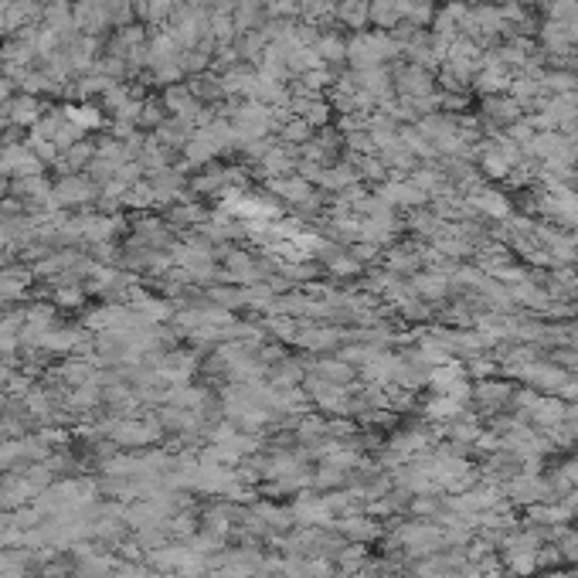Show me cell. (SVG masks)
Wrapping results in <instances>:
<instances>
[{
  "instance_id": "21",
  "label": "cell",
  "mask_w": 578,
  "mask_h": 578,
  "mask_svg": "<svg viewBox=\"0 0 578 578\" xmlns=\"http://www.w3.org/2000/svg\"><path fill=\"white\" fill-rule=\"evenodd\" d=\"M572 99H575V102H578V82H575V92H572Z\"/></svg>"
},
{
  "instance_id": "8",
  "label": "cell",
  "mask_w": 578,
  "mask_h": 578,
  "mask_svg": "<svg viewBox=\"0 0 578 578\" xmlns=\"http://www.w3.org/2000/svg\"><path fill=\"white\" fill-rule=\"evenodd\" d=\"M469 208L477 211L480 218H490V222H507L510 215H514V205H510V197L504 191H497V187H477L473 194H467Z\"/></svg>"
},
{
  "instance_id": "17",
  "label": "cell",
  "mask_w": 578,
  "mask_h": 578,
  "mask_svg": "<svg viewBox=\"0 0 578 578\" xmlns=\"http://www.w3.org/2000/svg\"><path fill=\"white\" fill-rule=\"evenodd\" d=\"M262 331L276 337L279 344H296V333H300V323L296 317H279V313H266L262 317Z\"/></svg>"
},
{
  "instance_id": "12",
  "label": "cell",
  "mask_w": 578,
  "mask_h": 578,
  "mask_svg": "<svg viewBox=\"0 0 578 578\" xmlns=\"http://www.w3.org/2000/svg\"><path fill=\"white\" fill-rule=\"evenodd\" d=\"M313 51L321 55L323 65L337 68L341 62H347V37L341 35L337 27H327V31H321V35H317V41H313Z\"/></svg>"
},
{
  "instance_id": "5",
  "label": "cell",
  "mask_w": 578,
  "mask_h": 578,
  "mask_svg": "<svg viewBox=\"0 0 578 578\" xmlns=\"http://www.w3.org/2000/svg\"><path fill=\"white\" fill-rule=\"evenodd\" d=\"M408 286H412V293H415L418 300H426L429 307H439V303H446V300L453 296V276H446V272L439 269L415 272V276L408 279Z\"/></svg>"
},
{
  "instance_id": "15",
  "label": "cell",
  "mask_w": 578,
  "mask_h": 578,
  "mask_svg": "<svg viewBox=\"0 0 578 578\" xmlns=\"http://www.w3.org/2000/svg\"><path fill=\"white\" fill-rule=\"evenodd\" d=\"M205 300L215 303V307L228 310V313H238L246 310V286H228V283H215L205 289Z\"/></svg>"
},
{
  "instance_id": "16",
  "label": "cell",
  "mask_w": 578,
  "mask_h": 578,
  "mask_svg": "<svg viewBox=\"0 0 578 578\" xmlns=\"http://www.w3.org/2000/svg\"><path fill=\"white\" fill-rule=\"evenodd\" d=\"M313 378H321V382L337 384V388H341V384L354 382V368H351L347 361H341V357H337V361L327 357V361H317V364H313Z\"/></svg>"
},
{
  "instance_id": "6",
  "label": "cell",
  "mask_w": 578,
  "mask_h": 578,
  "mask_svg": "<svg viewBox=\"0 0 578 578\" xmlns=\"http://www.w3.org/2000/svg\"><path fill=\"white\" fill-rule=\"evenodd\" d=\"M382 266L402 279H412L415 272H422V242H394L392 248H384Z\"/></svg>"
},
{
  "instance_id": "18",
  "label": "cell",
  "mask_w": 578,
  "mask_h": 578,
  "mask_svg": "<svg viewBox=\"0 0 578 578\" xmlns=\"http://www.w3.org/2000/svg\"><path fill=\"white\" fill-rule=\"evenodd\" d=\"M544 21H558V25L578 21V0H544Z\"/></svg>"
},
{
  "instance_id": "4",
  "label": "cell",
  "mask_w": 578,
  "mask_h": 578,
  "mask_svg": "<svg viewBox=\"0 0 578 578\" xmlns=\"http://www.w3.org/2000/svg\"><path fill=\"white\" fill-rule=\"evenodd\" d=\"M153 368H157V374H161V382L187 384L191 382V374H194V368H197V354L194 351L171 347V351H163V354L153 361Z\"/></svg>"
},
{
  "instance_id": "22",
  "label": "cell",
  "mask_w": 578,
  "mask_h": 578,
  "mask_svg": "<svg viewBox=\"0 0 578 578\" xmlns=\"http://www.w3.org/2000/svg\"><path fill=\"white\" fill-rule=\"evenodd\" d=\"M490 4H504V0H490Z\"/></svg>"
},
{
  "instance_id": "2",
  "label": "cell",
  "mask_w": 578,
  "mask_h": 578,
  "mask_svg": "<svg viewBox=\"0 0 578 578\" xmlns=\"http://www.w3.org/2000/svg\"><path fill=\"white\" fill-rule=\"evenodd\" d=\"M394 89H398V96L405 99H429L436 96L439 89H436V75L432 68H422V65H398L392 75Z\"/></svg>"
},
{
  "instance_id": "7",
  "label": "cell",
  "mask_w": 578,
  "mask_h": 578,
  "mask_svg": "<svg viewBox=\"0 0 578 578\" xmlns=\"http://www.w3.org/2000/svg\"><path fill=\"white\" fill-rule=\"evenodd\" d=\"M266 191H269L283 208H300V205H307L310 197L317 194L313 191V184H310L307 177H300V173H289V177H272V181H266Z\"/></svg>"
},
{
  "instance_id": "20",
  "label": "cell",
  "mask_w": 578,
  "mask_h": 578,
  "mask_svg": "<svg viewBox=\"0 0 578 578\" xmlns=\"http://www.w3.org/2000/svg\"><path fill=\"white\" fill-rule=\"evenodd\" d=\"M14 371H11V357H0V384H11Z\"/></svg>"
},
{
  "instance_id": "11",
  "label": "cell",
  "mask_w": 578,
  "mask_h": 578,
  "mask_svg": "<svg viewBox=\"0 0 578 578\" xmlns=\"http://www.w3.org/2000/svg\"><path fill=\"white\" fill-rule=\"evenodd\" d=\"M211 218V211L201 205V201H173L167 208V225L171 228H184V232H194Z\"/></svg>"
},
{
  "instance_id": "13",
  "label": "cell",
  "mask_w": 578,
  "mask_h": 578,
  "mask_svg": "<svg viewBox=\"0 0 578 578\" xmlns=\"http://www.w3.org/2000/svg\"><path fill=\"white\" fill-rule=\"evenodd\" d=\"M337 25L351 27V31H368L371 25V0H341L333 11Z\"/></svg>"
},
{
  "instance_id": "14",
  "label": "cell",
  "mask_w": 578,
  "mask_h": 578,
  "mask_svg": "<svg viewBox=\"0 0 578 578\" xmlns=\"http://www.w3.org/2000/svg\"><path fill=\"white\" fill-rule=\"evenodd\" d=\"M96 161V143L92 140H79L72 143L68 150H62V157H58V171L62 173H82L89 171V163Z\"/></svg>"
},
{
  "instance_id": "9",
  "label": "cell",
  "mask_w": 578,
  "mask_h": 578,
  "mask_svg": "<svg viewBox=\"0 0 578 578\" xmlns=\"http://www.w3.org/2000/svg\"><path fill=\"white\" fill-rule=\"evenodd\" d=\"M45 102L37 96H31V92H21V96H14L7 106H4V112H7V123L11 126H21V130H35L37 120L45 116Z\"/></svg>"
},
{
  "instance_id": "3",
  "label": "cell",
  "mask_w": 578,
  "mask_h": 578,
  "mask_svg": "<svg viewBox=\"0 0 578 578\" xmlns=\"http://www.w3.org/2000/svg\"><path fill=\"white\" fill-rule=\"evenodd\" d=\"M354 341V331L344 327H331V323H303L296 333V344L307 347V351H333V347Z\"/></svg>"
},
{
  "instance_id": "1",
  "label": "cell",
  "mask_w": 578,
  "mask_h": 578,
  "mask_svg": "<svg viewBox=\"0 0 578 578\" xmlns=\"http://www.w3.org/2000/svg\"><path fill=\"white\" fill-rule=\"evenodd\" d=\"M99 205V184L86 173H62L51 184V208H89Z\"/></svg>"
},
{
  "instance_id": "19",
  "label": "cell",
  "mask_w": 578,
  "mask_h": 578,
  "mask_svg": "<svg viewBox=\"0 0 578 578\" xmlns=\"http://www.w3.org/2000/svg\"><path fill=\"white\" fill-rule=\"evenodd\" d=\"M351 248V256L368 269V266H374V262H382L384 258V248L382 246H374V242H354V246H347Z\"/></svg>"
},
{
  "instance_id": "10",
  "label": "cell",
  "mask_w": 578,
  "mask_h": 578,
  "mask_svg": "<svg viewBox=\"0 0 578 578\" xmlns=\"http://www.w3.org/2000/svg\"><path fill=\"white\" fill-rule=\"evenodd\" d=\"M480 116L490 126L500 130V126L517 123V120L524 116V110H520V102H517L514 96H483L480 99Z\"/></svg>"
}]
</instances>
